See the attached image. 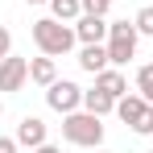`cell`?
I'll return each mask as SVG.
<instances>
[{"instance_id":"obj_1","label":"cell","mask_w":153,"mask_h":153,"mask_svg":"<svg viewBox=\"0 0 153 153\" xmlns=\"http://www.w3.org/2000/svg\"><path fill=\"white\" fill-rule=\"evenodd\" d=\"M33 46L42 54H50V58H62V54H71L75 50V29L66 25V21H58V17H42V21H33Z\"/></svg>"},{"instance_id":"obj_2","label":"cell","mask_w":153,"mask_h":153,"mask_svg":"<svg viewBox=\"0 0 153 153\" xmlns=\"http://www.w3.org/2000/svg\"><path fill=\"white\" fill-rule=\"evenodd\" d=\"M103 116H95V112H87V108H79V112H66L62 116V137L71 141V145H79V149H100L103 145Z\"/></svg>"},{"instance_id":"obj_3","label":"cell","mask_w":153,"mask_h":153,"mask_svg":"<svg viewBox=\"0 0 153 153\" xmlns=\"http://www.w3.org/2000/svg\"><path fill=\"white\" fill-rule=\"evenodd\" d=\"M137 42H141V33L132 21H112L108 25V58H112V66H124L128 58H137Z\"/></svg>"},{"instance_id":"obj_4","label":"cell","mask_w":153,"mask_h":153,"mask_svg":"<svg viewBox=\"0 0 153 153\" xmlns=\"http://www.w3.org/2000/svg\"><path fill=\"white\" fill-rule=\"evenodd\" d=\"M46 103H50L54 112H79L83 108V87L79 83H71V79H54L50 87H46Z\"/></svg>"},{"instance_id":"obj_5","label":"cell","mask_w":153,"mask_h":153,"mask_svg":"<svg viewBox=\"0 0 153 153\" xmlns=\"http://www.w3.org/2000/svg\"><path fill=\"white\" fill-rule=\"evenodd\" d=\"M25 83H29V58L8 54V58L0 62V91H21Z\"/></svg>"},{"instance_id":"obj_6","label":"cell","mask_w":153,"mask_h":153,"mask_svg":"<svg viewBox=\"0 0 153 153\" xmlns=\"http://www.w3.org/2000/svg\"><path fill=\"white\" fill-rule=\"evenodd\" d=\"M75 37L83 42V46H91V42H108V21L95 17V13H83V17L75 21Z\"/></svg>"},{"instance_id":"obj_7","label":"cell","mask_w":153,"mask_h":153,"mask_svg":"<svg viewBox=\"0 0 153 153\" xmlns=\"http://www.w3.org/2000/svg\"><path fill=\"white\" fill-rule=\"evenodd\" d=\"M17 145H25V149L46 145V120H42V116H21V124H17Z\"/></svg>"},{"instance_id":"obj_8","label":"cell","mask_w":153,"mask_h":153,"mask_svg":"<svg viewBox=\"0 0 153 153\" xmlns=\"http://www.w3.org/2000/svg\"><path fill=\"white\" fill-rule=\"evenodd\" d=\"M79 66H83L87 75H100V71H108V66H112V58H108V46H103V42H91V46H83V50H79Z\"/></svg>"},{"instance_id":"obj_9","label":"cell","mask_w":153,"mask_h":153,"mask_svg":"<svg viewBox=\"0 0 153 153\" xmlns=\"http://www.w3.org/2000/svg\"><path fill=\"white\" fill-rule=\"evenodd\" d=\"M145 108H149V103H145V95H141V91H128V95H120V100H116V116L132 128L137 120H141V112H145Z\"/></svg>"},{"instance_id":"obj_10","label":"cell","mask_w":153,"mask_h":153,"mask_svg":"<svg viewBox=\"0 0 153 153\" xmlns=\"http://www.w3.org/2000/svg\"><path fill=\"white\" fill-rule=\"evenodd\" d=\"M95 87H100L103 95H112V100L128 95V79L120 75V66H108V71H100V75H95Z\"/></svg>"},{"instance_id":"obj_11","label":"cell","mask_w":153,"mask_h":153,"mask_svg":"<svg viewBox=\"0 0 153 153\" xmlns=\"http://www.w3.org/2000/svg\"><path fill=\"white\" fill-rule=\"evenodd\" d=\"M29 79L37 83V87H50L54 79H58V66H54L50 54H42V58H29Z\"/></svg>"},{"instance_id":"obj_12","label":"cell","mask_w":153,"mask_h":153,"mask_svg":"<svg viewBox=\"0 0 153 153\" xmlns=\"http://www.w3.org/2000/svg\"><path fill=\"white\" fill-rule=\"evenodd\" d=\"M83 108H87V112H95V116H108V112H116V100H112V95H103L100 87H91V91H83Z\"/></svg>"},{"instance_id":"obj_13","label":"cell","mask_w":153,"mask_h":153,"mask_svg":"<svg viewBox=\"0 0 153 153\" xmlns=\"http://www.w3.org/2000/svg\"><path fill=\"white\" fill-rule=\"evenodd\" d=\"M50 17H58V21H79V17H83V0H50Z\"/></svg>"},{"instance_id":"obj_14","label":"cell","mask_w":153,"mask_h":153,"mask_svg":"<svg viewBox=\"0 0 153 153\" xmlns=\"http://www.w3.org/2000/svg\"><path fill=\"white\" fill-rule=\"evenodd\" d=\"M137 91L145 95V103H153V62H145L137 71Z\"/></svg>"},{"instance_id":"obj_15","label":"cell","mask_w":153,"mask_h":153,"mask_svg":"<svg viewBox=\"0 0 153 153\" xmlns=\"http://www.w3.org/2000/svg\"><path fill=\"white\" fill-rule=\"evenodd\" d=\"M132 25H137V33H145V37H153V4H145L137 17H132Z\"/></svg>"},{"instance_id":"obj_16","label":"cell","mask_w":153,"mask_h":153,"mask_svg":"<svg viewBox=\"0 0 153 153\" xmlns=\"http://www.w3.org/2000/svg\"><path fill=\"white\" fill-rule=\"evenodd\" d=\"M132 132H137V137H153V103L141 112V120L132 124Z\"/></svg>"},{"instance_id":"obj_17","label":"cell","mask_w":153,"mask_h":153,"mask_svg":"<svg viewBox=\"0 0 153 153\" xmlns=\"http://www.w3.org/2000/svg\"><path fill=\"white\" fill-rule=\"evenodd\" d=\"M112 0H83V13H95V17H108Z\"/></svg>"},{"instance_id":"obj_18","label":"cell","mask_w":153,"mask_h":153,"mask_svg":"<svg viewBox=\"0 0 153 153\" xmlns=\"http://www.w3.org/2000/svg\"><path fill=\"white\" fill-rule=\"evenodd\" d=\"M8 54H13V33H8V29L0 25V62H4Z\"/></svg>"},{"instance_id":"obj_19","label":"cell","mask_w":153,"mask_h":153,"mask_svg":"<svg viewBox=\"0 0 153 153\" xmlns=\"http://www.w3.org/2000/svg\"><path fill=\"white\" fill-rule=\"evenodd\" d=\"M21 145H17V137H0V153H17Z\"/></svg>"},{"instance_id":"obj_20","label":"cell","mask_w":153,"mask_h":153,"mask_svg":"<svg viewBox=\"0 0 153 153\" xmlns=\"http://www.w3.org/2000/svg\"><path fill=\"white\" fill-rule=\"evenodd\" d=\"M33 153H62V149H58V145H50V141H46V145H37V149H33Z\"/></svg>"},{"instance_id":"obj_21","label":"cell","mask_w":153,"mask_h":153,"mask_svg":"<svg viewBox=\"0 0 153 153\" xmlns=\"http://www.w3.org/2000/svg\"><path fill=\"white\" fill-rule=\"evenodd\" d=\"M25 4H50V0H25Z\"/></svg>"},{"instance_id":"obj_22","label":"cell","mask_w":153,"mask_h":153,"mask_svg":"<svg viewBox=\"0 0 153 153\" xmlns=\"http://www.w3.org/2000/svg\"><path fill=\"white\" fill-rule=\"evenodd\" d=\"M91 153H112V149H91Z\"/></svg>"},{"instance_id":"obj_23","label":"cell","mask_w":153,"mask_h":153,"mask_svg":"<svg viewBox=\"0 0 153 153\" xmlns=\"http://www.w3.org/2000/svg\"><path fill=\"white\" fill-rule=\"evenodd\" d=\"M112 4H116V0H112Z\"/></svg>"},{"instance_id":"obj_24","label":"cell","mask_w":153,"mask_h":153,"mask_svg":"<svg viewBox=\"0 0 153 153\" xmlns=\"http://www.w3.org/2000/svg\"><path fill=\"white\" fill-rule=\"evenodd\" d=\"M0 112H4V108H0Z\"/></svg>"},{"instance_id":"obj_25","label":"cell","mask_w":153,"mask_h":153,"mask_svg":"<svg viewBox=\"0 0 153 153\" xmlns=\"http://www.w3.org/2000/svg\"><path fill=\"white\" fill-rule=\"evenodd\" d=\"M149 153H153V149H149Z\"/></svg>"}]
</instances>
